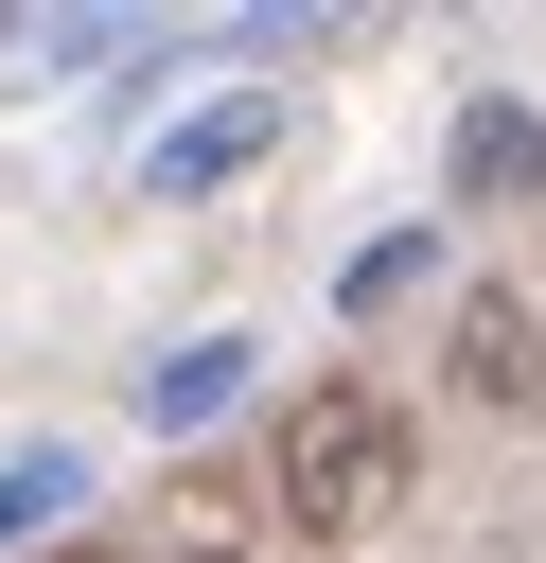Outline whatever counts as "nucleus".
I'll return each mask as SVG.
<instances>
[{"label": "nucleus", "mask_w": 546, "mask_h": 563, "mask_svg": "<svg viewBox=\"0 0 546 563\" xmlns=\"http://www.w3.org/2000/svg\"><path fill=\"white\" fill-rule=\"evenodd\" d=\"M264 141H282V88H229V106L159 123V141H141V176H159V194H229V176H247Z\"/></svg>", "instance_id": "nucleus-3"}, {"label": "nucleus", "mask_w": 546, "mask_h": 563, "mask_svg": "<svg viewBox=\"0 0 546 563\" xmlns=\"http://www.w3.org/2000/svg\"><path fill=\"white\" fill-rule=\"evenodd\" d=\"M458 194H493V211L546 194V123H528V106H476V123H458Z\"/></svg>", "instance_id": "nucleus-5"}, {"label": "nucleus", "mask_w": 546, "mask_h": 563, "mask_svg": "<svg viewBox=\"0 0 546 563\" xmlns=\"http://www.w3.org/2000/svg\"><path fill=\"white\" fill-rule=\"evenodd\" d=\"M176 563H247V545H176Z\"/></svg>", "instance_id": "nucleus-7"}, {"label": "nucleus", "mask_w": 546, "mask_h": 563, "mask_svg": "<svg viewBox=\"0 0 546 563\" xmlns=\"http://www.w3.org/2000/svg\"><path fill=\"white\" fill-rule=\"evenodd\" d=\"M70 510H88V457H70V440H18V457H0V545H35V528H70Z\"/></svg>", "instance_id": "nucleus-6"}, {"label": "nucleus", "mask_w": 546, "mask_h": 563, "mask_svg": "<svg viewBox=\"0 0 546 563\" xmlns=\"http://www.w3.org/2000/svg\"><path fill=\"white\" fill-rule=\"evenodd\" d=\"M229 405H247V334H194V352L141 369V422H159V440H194V422H229Z\"/></svg>", "instance_id": "nucleus-4"}, {"label": "nucleus", "mask_w": 546, "mask_h": 563, "mask_svg": "<svg viewBox=\"0 0 546 563\" xmlns=\"http://www.w3.org/2000/svg\"><path fill=\"white\" fill-rule=\"evenodd\" d=\"M405 475H423V440H405V405H387V387H299V405H282V440H264V493H282V528H317V545L387 528V510H405Z\"/></svg>", "instance_id": "nucleus-1"}, {"label": "nucleus", "mask_w": 546, "mask_h": 563, "mask_svg": "<svg viewBox=\"0 0 546 563\" xmlns=\"http://www.w3.org/2000/svg\"><path fill=\"white\" fill-rule=\"evenodd\" d=\"M440 369H458V405H493V422H511V405H546V317H528L511 282H476V299H458V334H440Z\"/></svg>", "instance_id": "nucleus-2"}]
</instances>
